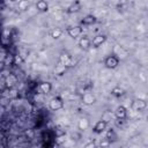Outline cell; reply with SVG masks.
<instances>
[{"label": "cell", "instance_id": "obj_1", "mask_svg": "<svg viewBox=\"0 0 148 148\" xmlns=\"http://www.w3.org/2000/svg\"><path fill=\"white\" fill-rule=\"evenodd\" d=\"M119 64H120V58L118 56H116L114 53L106 56L103 60V65L108 69H114L119 66Z\"/></svg>", "mask_w": 148, "mask_h": 148}, {"label": "cell", "instance_id": "obj_12", "mask_svg": "<svg viewBox=\"0 0 148 148\" xmlns=\"http://www.w3.org/2000/svg\"><path fill=\"white\" fill-rule=\"evenodd\" d=\"M79 46L80 49L82 50H89L91 47V39L88 37V36H82L80 39H79Z\"/></svg>", "mask_w": 148, "mask_h": 148}, {"label": "cell", "instance_id": "obj_2", "mask_svg": "<svg viewBox=\"0 0 148 148\" xmlns=\"http://www.w3.org/2000/svg\"><path fill=\"white\" fill-rule=\"evenodd\" d=\"M66 34H67L71 38H73V39L79 38V37H81L82 34H83V27H82V25H73V27H68V28L66 29Z\"/></svg>", "mask_w": 148, "mask_h": 148}, {"label": "cell", "instance_id": "obj_28", "mask_svg": "<svg viewBox=\"0 0 148 148\" xmlns=\"http://www.w3.org/2000/svg\"><path fill=\"white\" fill-rule=\"evenodd\" d=\"M10 1H16V0H10Z\"/></svg>", "mask_w": 148, "mask_h": 148}, {"label": "cell", "instance_id": "obj_27", "mask_svg": "<svg viewBox=\"0 0 148 148\" xmlns=\"http://www.w3.org/2000/svg\"><path fill=\"white\" fill-rule=\"evenodd\" d=\"M118 1L120 2V5H121V3H126V2H127V0H118Z\"/></svg>", "mask_w": 148, "mask_h": 148}, {"label": "cell", "instance_id": "obj_7", "mask_svg": "<svg viewBox=\"0 0 148 148\" xmlns=\"http://www.w3.org/2000/svg\"><path fill=\"white\" fill-rule=\"evenodd\" d=\"M106 128H108V120H105V119H101V120H98V121L94 125V127H92V132L96 133V134H102L103 132L106 131Z\"/></svg>", "mask_w": 148, "mask_h": 148}, {"label": "cell", "instance_id": "obj_9", "mask_svg": "<svg viewBox=\"0 0 148 148\" xmlns=\"http://www.w3.org/2000/svg\"><path fill=\"white\" fill-rule=\"evenodd\" d=\"M114 117L116 119H125L127 118V109L124 105H118L114 110Z\"/></svg>", "mask_w": 148, "mask_h": 148}, {"label": "cell", "instance_id": "obj_26", "mask_svg": "<svg viewBox=\"0 0 148 148\" xmlns=\"http://www.w3.org/2000/svg\"><path fill=\"white\" fill-rule=\"evenodd\" d=\"M84 147H86V148H89V147H92V148H94V147H96V143H95V142H89V143H87Z\"/></svg>", "mask_w": 148, "mask_h": 148}, {"label": "cell", "instance_id": "obj_18", "mask_svg": "<svg viewBox=\"0 0 148 148\" xmlns=\"http://www.w3.org/2000/svg\"><path fill=\"white\" fill-rule=\"evenodd\" d=\"M113 53H114L116 56H118L119 58H126L127 54H128V52H127L121 45H116V46H114V51H113Z\"/></svg>", "mask_w": 148, "mask_h": 148}, {"label": "cell", "instance_id": "obj_5", "mask_svg": "<svg viewBox=\"0 0 148 148\" xmlns=\"http://www.w3.org/2000/svg\"><path fill=\"white\" fill-rule=\"evenodd\" d=\"M108 39V36L105 34H98L96 35L92 39H91V47L94 49H98L99 46H102Z\"/></svg>", "mask_w": 148, "mask_h": 148}, {"label": "cell", "instance_id": "obj_19", "mask_svg": "<svg viewBox=\"0 0 148 148\" xmlns=\"http://www.w3.org/2000/svg\"><path fill=\"white\" fill-rule=\"evenodd\" d=\"M68 68L64 65V64H61L60 61L56 65V67H54V69H53V72H54V74H57V75H59V76H61V75H64L65 73H66V71H67Z\"/></svg>", "mask_w": 148, "mask_h": 148}, {"label": "cell", "instance_id": "obj_16", "mask_svg": "<svg viewBox=\"0 0 148 148\" xmlns=\"http://www.w3.org/2000/svg\"><path fill=\"white\" fill-rule=\"evenodd\" d=\"M6 96L9 99H17L20 97V91L15 87H10V88H7V95Z\"/></svg>", "mask_w": 148, "mask_h": 148}, {"label": "cell", "instance_id": "obj_13", "mask_svg": "<svg viewBox=\"0 0 148 148\" xmlns=\"http://www.w3.org/2000/svg\"><path fill=\"white\" fill-rule=\"evenodd\" d=\"M38 89L42 94L44 95H47L52 91V83L49 82V81H44V82H40L39 86H38Z\"/></svg>", "mask_w": 148, "mask_h": 148}, {"label": "cell", "instance_id": "obj_20", "mask_svg": "<svg viewBox=\"0 0 148 148\" xmlns=\"http://www.w3.org/2000/svg\"><path fill=\"white\" fill-rule=\"evenodd\" d=\"M111 95H112L113 97H116V98H120V97H123V96L125 95V90H124L121 87L116 86V87H113V88L111 89Z\"/></svg>", "mask_w": 148, "mask_h": 148}, {"label": "cell", "instance_id": "obj_8", "mask_svg": "<svg viewBox=\"0 0 148 148\" xmlns=\"http://www.w3.org/2000/svg\"><path fill=\"white\" fill-rule=\"evenodd\" d=\"M148 106V103L142 98H135L132 102V109L135 111H143Z\"/></svg>", "mask_w": 148, "mask_h": 148}, {"label": "cell", "instance_id": "obj_24", "mask_svg": "<svg viewBox=\"0 0 148 148\" xmlns=\"http://www.w3.org/2000/svg\"><path fill=\"white\" fill-rule=\"evenodd\" d=\"M110 138H116V134H114V131L111 128V130H108V132H106V140L108 141H110Z\"/></svg>", "mask_w": 148, "mask_h": 148}, {"label": "cell", "instance_id": "obj_17", "mask_svg": "<svg viewBox=\"0 0 148 148\" xmlns=\"http://www.w3.org/2000/svg\"><path fill=\"white\" fill-rule=\"evenodd\" d=\"M36 9L39 13H46L49 10V3L45 0H37V2H36Z\"/></svg>", "mask_w": 148, "mask_h": 148}, {"label": "cell", "instance_id": "obj_10", "mask_svg": "<svg viewBox=\"0 0 148 148\" xmlns=\"http://www.w3.org/2000/svg\"><path fill=\"white\" fill-rule=\"evenodd\" d=\"M96 22H97L96 16H94L92 14H88V15H86L81 20V25H83V27H90V25L95 24Z\"/></svg>", "mask_w": 148, "mask_h": 148}, {"label": "cell", "instance_id": "obj_11", "mask_svg": "<svg viewBox=\"0 0 148 148\" xmlns=\"http://www.w3.org/2000/svg\"><path fill=\"white\" fill-rule=\"evenodd\" d=\"M81 10V2L79 0H75L74 2H72L67 9H66V13L67 14H75V13H79Z\"/></svg>", "mask_w": 148, "mask_h": 148}, {"label": "cell", "instance_id": "obj_3", "mask_svg": "<svg viewBox=\"0 0 148 148\" xmlns=\"http://www.w3.org/2000/svg\"><path fill=\"white\" fill-rule=\"evenodd\" d=\"M49 108L52 110V111H58V110H61L64 108V99L60 97V96H54L50 99L49 102Z\"/></svg>", "mask_w": 148, "mask_h": 148}, {"label": "cell", "instance_id": "obj_6", "mask_svg": "<svg viewBox=\"0 0 148 148\" xmlns=\"http://www.w3.org/2000/svg\"><path fill=\"white\" fill-rule=\"evenodd\" d=\"M81 101H82V103L84 104V105H92V104H95L96 103V97H95V95L92 94V92H90V91H84L83 94H82V96H81Z\"/></svg>", "mask_w": 148, "mask_h": 148}, {"label": "cell", "instance_id": "obj_23", "mask_svg": "<svg viewBox=\"0 0 148 148\" xmlns=\"http://www.w3.org/2000/svg\"><path fill=\"white\" fill-rule=\"evenodd\" d=\"M23 61H24V59H23L18 53L13 56V65H21Z\"/></svg>", "mask_w": 148, "mask_h": 148}, {"label": "cell", "instance_id": "obj_4", "mask_svg": "<svg viewBox=\"0 0 148 148\" xmlns=\"http://www.w3.org/2000/svg\"><path fill=\"white\" fill-rule=\"evenodd\" d=\"M59 61H60L61 64H64L67 68H71V67L75 66V60H74V59L72 58V56H71L69 53H67V52H62V53L60 54Z\"/></svg>", "mask_w": 148, "mask_h": 148}, {"label": "cell", "instance_id": "obj_14", "mask_svg": "<svg viewBox=\"0 0 148 148\" xmlns=\"http://www.w3.org/2000/svg\"><path fill=\"white\" fill-rule=\"evenodd\" d=\"M89 126H90V121H89L88 118L81 117V118L79 119V121H77V128H79L80 131H86V130L89 128Z\"/></svg>", "mask_w": 148, "mask_h": 148}, {"label": "cell", "instance_id": "obj_25", "mask_svg": "<svg viewBox=\"0 0 148 148\" xmlns=\"http://www.w3.org/2000/svg\"><path fill=\"white\" fill-rule=\"evenodd\" d=\"M25 136H27L28 139H32V138H34V133H32L31 131H29V133H28V132L25 133Z\"/></svg>", "mask_w": 148, "mask_h": 148}, {"label": "cell", "instance_id": "obj_21", "mask_svg": "<svg viewBox=\"0 0 148 148\" xmlns=\"http://www.w3.org/2000/svg\"><path fill=\"white\" fill-rule=\"evenodd\" d=\"M62 34H64V30L62 29H60V28H53L51 31H50V36L53 38V39H59L61 36H62Z\"/></svg>", "mask_w": 148, "mask_h": 148}, {"label": "cell", "instance_id": "obj_15", "mask_svg": "<svg viewBox=\"0 0 148 148\" xmlns=\"http://www.w3.org/2000/svg\"><path fill=\"white\" fill-rule=\"evenodd\" d=\"M2 80H5V83H6L7 88L15 87V84L17 83V77H16V75L13 74V73H10L6 79H2Z\"/></svg>", "mask_w": 148, "mask_h": 148}, {"label": "cell", "instance_id": "obj_22", "mask_svg": "<svg viewBox=\"0 0 148 148\" xmlns=\"http://www.w3.org/2000/svg\"><path fill=\"white\" fill-rule=\"evenodd\" d=\"M29 7H30V1L29 0H18L17 9H20L21 12H25V10H28Z\"/></svg>", "mask_w": 148, "mask_h": 148}]
</instances>
